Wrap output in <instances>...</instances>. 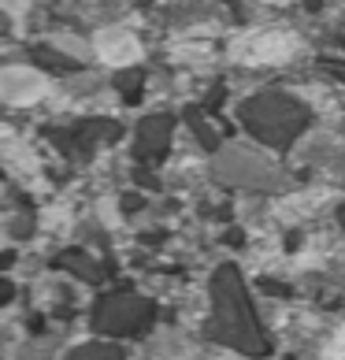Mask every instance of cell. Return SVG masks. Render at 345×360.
<instances>
[{"mask_svg":"<svg viewBox=\"0 0 345 360\" xmlns=\"http://www.w3.org/2000/svg\"><path fill=\"white\" fill-rule=\"evenodd\" d=\"M256 41V52H249V63H263V60H286L294 41H289V34L282 30H271V34H249Z\"/></svg>","mask_w":345,"mask_h":360,"instance_id":"1","label":"cell"}]
</instances>
